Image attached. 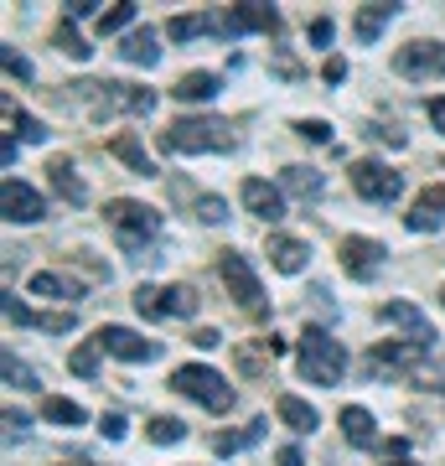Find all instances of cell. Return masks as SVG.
Returning a JSON list of instances; mask_svg holds the SVG:
<instances>
[{
    "mask_svg": "<svg viewBox=\"0 0 445 466\" xmlns=\"http://www.w3.org/2000/svg\"><path fill=\"white\" fill-rule=\"evenodd\" d=\"M352 192L368 202H394L399 192H404V177H399L394 167H383V161H352Z\"/></svg>",
    "mask_w": 445,
    "mask_h": 466,
    "instance_id": "obj_6",
    "label": "cell"
},
{
    "mask_svg": "<svg viewBox=\"0 0 445 466\" xmlns=\"http://www.w3.org/2000/svg\"><path fill=\"white\" fill-rule=\"evenodd\" d=\"M5 321H11V327H36V317L21 306L16 296H5Z\"/></svg>",
    "mask_w": 445,
    "mask_h": 466,
    "instance_id": "obj_42",
    "label": "cell"
},
{
    "mask_svg": "<svg viewBox=\"0 0 445 466\" xmlns=\"http://www.w3.org/2000/svg\"><path fill=\"white\" fill-rule=\"evenodd\" d=\"M228 36H244V32H280V11L275 5H259V0H244V5H233L228 16H223Z\"/></svg>",
    "mask_w": 445,
    "mask_h": 466,
    "instance_id": "obj_12",
    "label": "cell"
},
{
    "mask_svg": "<svg viewBox=\"0 0 445 466\" xmlns=\"http://www.w3.org/2000/svg\"><path fill=\"white\" fill-rule=\"evenodd\" d=\"M321 78H327V84H342V78H347V63H342V57H327Z\"/></svg>",
    "mask_w": 445,
    "mask_h": 466,
    "instance_id": "obj_49",
    "label": "cell"
},
{
    "mask_svg": "<svg viewBox=\"0 0 445 466\" xmlns=\"http://www.w3.org/2000/svg\"><path fill=\"white\" fill-rule=\"evenodd\" d=\"M383 321H389V327H404V332H410V342H435V327H430V317L425 311H420V306H410V300H389V306H383Z\"/></svg>",
    "mask_w": 445,
    "mask_h": 466,
    "instance_id": "obj_15",
    "label": "cell"
},
{
    "mask_svg": "<svg viewBox=\"0 0 445 466\" xmlns=\"http://www.w3.org/2000/svg\"><path fill=\"white\" fill-rule=\"evenodd\" d=\"M394 67L404 78H445V42H410L394 52Z\"/></svg>",
    "mask_w": 445,
    "mask_h": 466,
    "instance_id": "obj_9",
    "label": "cell"
},
{
    "mask_svg": "<svg viewBox=\"0 0 445 466\" xmlns=\"http://www.w3.org/2000/svg\"><path fill=\"white\" fill-rule=\"evenodd\" d=\"M99 348L109 358H119V363H156L161 358V348L146 342L140 332H130V327H99Z\"/></svg>",
    "mask_w": 445,
    "mask_h": 466,
    "instance_id": "obj_11",
    "label": "cell"
},
{
    "mask_svg": "<svg viewBox=\"0 0 445 466\" xmlns=\"http://www.w3.org/2000/svg\"><path fill=\"white\" fill-rule=\"evenodd\" d=\"M146 435L156 441V446H177V441H187V420H171V415H156L146 425Z\"/></svg>",
    "mask_w": 445,
    "mask_h": 466,
    "instance_id": "obj_30",
    "label": "cell"
},
{
    "mask_svg": "<svg viewBox=\"0 0 445 466\" xmlns=\"http://www.w3.org/2000/svg\"><path fill=\"white\" fill-rule=\"evenodd\" d=\"M135 311H140V317H166V290L161 285H140V290H135Z\"/></svg>",
    "mask_w": 445,
    "mask_h": 466,
    "instance_id": "obj_32",
    "label": "cell"
},
{
    "mask_svg": "<svg viewBox=\"0 0 445 466\" xmlns=\"http://www.w3.org/2000/svg\"><path fill=\"white\" fill-rule=\"evenodd\" d=\"M197 317V290L192 285H166V321Z\"/></svg>",
    "mask_w": 445,
    "mask_h": 466,
    "instance_id": "obj_27",
    "label": "cell"
},
{
    "mask_svg": "<svg viewBox=\"0 0 445 466\" xmlns=\"http://www.w3.org/2000/svg\"><path fill=\"white\" fill-rule=\"evenodd\" d=\"M99 431L109 435V441H125V435H130V425H125V415H104Z\"/></svg>",
    "mask_w": 445,
    "mask_h": 466,
    "instance_id": "obj_45",
    "label": "cell"
},
{
    "mask_svg": "<svg viewBox=\"0 0 445 466\" xmlns=\"http://www.w3.org/2000/svg\"><path fill=\"white\" fill-rule=\"evenodd\" d=\"M420 202H425L430 213H440V218H445V182H430L425 192H420Z\"/></svg>",
    "mask_w": 445,
    "mask_h": 466,
    "instance_id": "obj_44",
    "label": "cell"
},
{
    "mask_svg": "<svg viewBox=\"0 0 445 466\" xmlns=\"http://www.w3.org/2000/svg\"><path fill=\"white\" fill-rule=\"evenodd\" d=\"M233 146H238L233 130L213 115H187L161 130V150H171V156H223Z\"/></svg>",
    "mask_w": 445,
    "mask_h": 466,
    "instance_id": "obj_1",
    "label": "cell"
},
{
    "mask_svg": "<svg viewBox=\"0 0 445 466\" xmlns=\"http://www.w3.org/2000/svg\"><path fill=\"white\" fill-rule=\"evenodd\" d=\"M342 435L352 441V446H373V441H379V431H373V415H368L363 404H347V410H342Z\"/></svg>",
    "mask_w": 445,
    "mask_h": 466,
    "instance_id": "obj_23",
    "label": "cell"
},
{
    "mask_svg": "<svg viewBox=\"0 0 445 466\" xmlns=\"http://www.w3.org/2000/svg\"><path fill=\"white\" fill-rule=\"evenodd\" d=\"M16 130H21V140H32V146H47V125L36 115H16Z\"/></svg>",
    "mask_w": 445,
    "mask_h": 466,
    "instance_id": "obj_37",
    "label": "cell"
},
{
    "mask_svg": "<svg viewBox=\"0 0 445 466\" xmlns=\"http://www.w3.org/2000/svg\"><path fill=\"white\" fill-rule=\"evenodd\" d=\"M217 275H223V285H228V296L238 300L244 311L259 317V311H264V285H259V275H254V265H248L244 254L228 249L223 259H217Z\"/></svg>",
    "mask_w": 445,
    "mask_h": 466,
    "instance_id": "obj_5",
    "label": "cell"
},
{
    "mask_svg": "<svg viewBox=\"0 0 445 466\" xmlns=\"http://www.w3.org/2000/svg\"><path fill=\"white\" fill-rule=\"evenodd\" d=\"M217 88H223V78L207 73V67H197V73H182V78L171 84V99L177 104H207V99H217Z\"/></svg>",
    "mask_w": 445,
    "mask_h": 466,
    "instance_id": "obj_17",
    "label": "cell"
},
{
    "mask_svg": "<svg viewBox=\"0 0 445 466\" xmlns=\"http://www.w3.org/2000/svg\"><path fill=\"white\" fill-rule=\"evenodd\" d=\"M104 218H109V228L119 233V244L130 249V259H161V254L150 249L156 244V233H161V213L156 208H146V202H135V198H115L109 208H104Z\"/></svg>",
    "mask_w": 445,
    "mask_h": 466,
    "instance_id": "obj_2",
    "label": "cell"
},
{
    "mask_svg": "<svg viewBox=\"0 0 445 466\" xmlns=\"http://www.w3.org/2000/svg\"><path fill=\"white\" fill-rule=\"evenodd\" d=\"M109 150H115V156L135 171V177H156V161L146 156V146H140L135 135H115V146H109Z\"/></svg>",
    "mask_w": 445,
    "mask_h": 466,
    "instance_id": "obj_24",
    "label": "cell"
},
{
    "mask_svg": "<svg viewBox=\"0 0 445 466\" xmlns=\"http://www.w3.org/2000/svg\"><path fill=\"white\" fill-rule=\"evenodd\" d=\"M383 265H389V249H383L379 238H363V233L342 238V269L352 280H379Z\"/></svg>",
    "mask_w": 445,
    "mask_h": 466,
    "instance_id": "obj_7",
    "label": "cell"
},
{
    "mask_svg": "<svg viewBox=\"0 0 445 466\" xmlns=\"http://www.w3.org/2000/svg\"><path fill=\"white\" fill-rule=\"evenodd\" d=\"M0 420H5V446H16L21 435L32 431V415H21V410H5Z\"/></svg>",
    "mask_w": 445,
    "mask_h": 466,
    "instance_id": "obj_36",
    "label": "cell"
},
{
    "mask_svg": "<svg viewBox=\"0 0 445 466\" xmlns=\"http://www.w3.org/2000/svg\"><path fill=\"white\" fill-rule=\"evenodd\" d=\"M42 415H47L57 431H78L83 420H88V415H83V404L63 400V394H47V400H42Z\"/></svg>",
    "mask_w": 445,
    "mask_h": 466,
    "instance_id": "obj_25",
    "label": "cell"
},
{
    "mask_svg": "<svg viewBox=\"0 0 445 466\" xmlns=\"http://www.w3.org/2000/svg\"><path fill=\"white\" fill-rule=\"evenodd\" d=\"M425 363V342H379L368 352V379H389V373H410Z\"/></svg>",
    "mask_w": 445,
    "mask_h": 466,
    "instance_id": "obj_10",
    "label": "cell"
},
{
    "mask_svg": "<svg viewBox=\"0 0 445 466\" xmlns=\"http://www.w3.org/2000/svg\"><path fill=\"white\" fill-rule=\"evenodd\" d=\"M57 47H63L73 63H88V52H94V47H83V36L73 32V21H63V26H57Z\"/></svg>",
    "mask_w": 445,
    "mask_h": 466,
    "instance_id": "obj_34",
    "label": "cell"
},
{
    "mask_svg": "<svg viewBox=\"0 0 445 466\" xmlns=\"http://www.w3.org/2000/svg\"><path fill=\"white\" fill-rule=\"evenodd\" d=\"M296 135H300V140H316V146H327V140H331V125H327V119H300Z\"/></svg>",
    "mask_w": 445,
    "mask_h": 466,
    "instance_id": "obj_40",
    "label": "cell"
},
{
    "mask_svg": "<svg viewBox=\"0 0 445 466\" xmlns=\"http://www.w3.org/2000/svg\"><path fill=\"white\" fill-rule=\"evenodd\" d=\"M171 389L177 394H187V400H197V404H207V410H233V383L217 373V368H207V363H182L177 373H171Z\"/></svg>",
    "mask_w": 445,
    "mask_h": 466,
    "instance_id": "obj_4",
    "label": "cell"
},
{
    "mask_svg": "<svg viewBox=\"0 0 445 466\" xmlns=\"http://www.w3.org/2000/svg\"><path fill=\"white\" fill-rule=\"evenodd\" d=\"M197 218L202 223H223V218H228V202L207 192V198H197Z\"/></svg>",
    "mask_w": 445,
    "mask_h": 466,
    "instance_id": "obj_39",
    "label": "cell"
},
{
    "mask_svg": "<svg viewBox=\"0 0 445 466\" xmlns=\"http://www.w3.org/2000/svg\"><path fill=\"white\" fill-rule=\"evenodd\" d=\"M32 296H47V300H73V296H78V285L67 280V275H57V269H36V275H32Z\"/></svg>",
    "mask_w": 445,
    "mask_h": 466,
    "instance_id": "obj_26",
    "label": "cell"
},
{
    "mask_svg": "<svg viewBox=\"0 0 445 466\" xmlns=\"http://www.w3.org/2000/svg\"><path fill=\"white\" fill-rule=\"evenodd\" d=\"M0 213H5V223H42V218H47V202H42L36 187L5 177V182H0Z\"/></svg>",
    "mask_w": 445,
    "mask_h": 466,
    "instance_id": "obj_8",
    "label": "cell"
},
{
    "mask_svg": "<svg viewBox=\"0 0 445 466\" xmlns=\"http://www.w3.org/2000/svg\"><path fill=\"white\" fill-rule=\"evenodd\" d=\"M99 32H104V36H119V32L130 36V32H135V0H119V5H109V11L99 16Z\"/></svg>",
    "mask_w": 445,
    "mask_h": 466,
    "instance_id": "obj_29",
    "label": "cell"
},
{
    "mask_svg": "<svg viewBox=\"0 0 445 466\" xmlns=\"http://www.w3.org/2000/svg\"><path fill=\"white\" fill-rule=\"evenodd\" d=\"M394 16H399V5H389V0H379V5H363V11H358V21H352V36H358L363 47H373V42L383 36V26H389Z\"/></svg>",
    "mask_w": 445,
    "mask_h": 466,
    "instance_id": "obj_18",
    "label": "cell"
},
{
    "mask_svg": "<svg viewBox=\"0 0 445 466\" xmlns=\"http://www.w3.org/2000/svg\"><path fill=\"white\" fill-rule=\"evenodd\" d=\"M440 389H445V383H440Z\"/></svg>",
    "mask_w": 445,
    "mask_h": 466,
    "instance_id": "obj_54",
    "label": "cell"
},
{
    "mask_svg": "<svg viewBox=\"0 0 445 466\" xmlns=\"http://www.w3.org/2000/svg\"><path fill=\"white\" fill-rule=\"evenodd\" d=\"M94 16V0H67V21H83Z\"/></svg>",
    "mask_w": 445,
    "mask_h": 466,
    "instance_id": "obj_50",
    "label": "cell"
},
{
    "mask_svg": "<svg viewBox=\"0 0 445 466\" xmlns=\"http://www.w3.org/2000/svg\"><path fill=\"white\" fill-rule=\"evenodd\" d=\"M404 223H410L414 233H435V228H440V213H430L425 202H414L410 213H404Z\"/></svg>",
    "mask_w": 445,
    "mask_h": 466,
    "instance_id": "obj_35",
    "label": "cell"
},
{
    "mask_svg": "<svg viewBox=\"0 0 445 466\" xmlns=\"http://www.w3.org/2000/svg\"><path fill=\"white\" fill-rule=\"evenodd\" d=\"M275 466H306V456H300V446H280L275 451Z\"/></svg>",
    "mask_w": 445,
    "mask_h": 466,
    "instance_id": "obj_48",
    "label": "cell"
},
{
    "mask_svg": "<svg viewBox=\"0 0 445 466\" xmlns=\"http://www.w3.org/2000/svg\"><path fill=\"white\" fill-rule=\"evenodd\" d=\"M238 198H244V208L259 218V223H280L285 218V192L280 187H269L264 177H248V182L238 187Z\"/></svg>",
    "mask_w": 445,
    "mask_h": 466,
    "instance_id": "obj_13",
    "label": "cell"
},
{
    "mask_svg": "<svg viewBox=\"0 0 445 466\" xmlns=\"http://www.w3.org/2000/svg\"><path fill=\"white\" fill-rule=\"evenodd\" d=\"M192 342H197L202 352H213L217 342H223V332H213V327H197V332H192Z\"/></svg>",
    "mask_w": 445,
    "mask_h": 466,
    "instance_id": "obj_47",
    "label": "cell"
},
{
    "mask_svg": "<svg viewBox=\"0 0 445 466\" xmlns=\"http://www.w3.org/2000/svg\"><path fill=\"white\" fill-rule=\"evenodd\" d=\"M425 115H430V125H435V130L445 135V99H430V109H425Z\"/></svg>",
    "mask_w": 445,
    "mask_h": 466,
    "instance_id": "obj_51",
    "label": "cell"
},
{
    "mask_svg": "<svg viewBox=\"0 0 445 466\" xmlns=\"http://www.w3.org/2000/svg\"><path fill=\"white\" fill-rule=\"evenodd\" d=\"M368 135H373L379 146H394V150H404V146H410V140H404V130H399V125H368Z\"/></svg>",
    "mask_w": 445,
    "mask_h": 466,
    "instance_id": "obj_41",
    "label": "cell"
},
{
    "mask_svg": "<svg viewBox=\"0 0 445 466\" xmlns=\"http://www.w3.org/2000/svg\"><path fill=\"white\" fill-rule=\"evenodd\" d=\"M264 431H269V420H254L248 431H233V435H213V451H217V456H233V451L254 446V441H259Z\"/></svg>",
    "mask_w": 445,
    "mask_h": 466,
    "instance_id": "obj_28",
    "label": "cell"
},
{
    "mask_svg": "<svg viewBox=\"0 0 445 466\" xmlns=\"http://www.w3.org/2000/svg\"><path fill=\"white\" fill-rule=\"evenodd\" d=\"M42 332H73V311H47V317H36Z\"/></svg>",
    "mask_w": 445,
    "mask_h": 466,
    "instance_id": "obj_43",
    "label": "cell"
},
{
    "mask_svg": "<svg viewBox=\"0 0 445 466\" xmlns=\"http://www.w3.org/2000/svg\"><path fill=\"white\" fill-rule=\"evenodd\" d=\"M99 337H88V342H83L78 352H73V358H67V368H73V373H78V379H99Z\"/></svg>",
    "mask_w": 445,
    "mask_h": 466,
    "instance_id": "obj_31",
    "label": "cell"
},
{
    "mask_svg": "<svg viewBox=\"0 0 445 466\" xmlns=\"http://www.w3.org/2000/svg\"><path fill=\"white\" fill-rule=\"evenodd\" d=\"M296 363H300V373L311 383H321V389H337V383L347 379V348L331 332H321V327H306V332H300Z\"/></svg>",
    "mask_w": 445,
    "mask_h": 466,
    "instance_id": "obj_3",
    "label": "cell"
},
{
    "mask_svg": "<svg viewBox=\"0 0 445 466\" xmlns=\"http://www.w3.org/2000/svg\"><path fill=\"white\" fill-rule=\"evenodd\" d=\"M280 192H290V198H300V202H316L321 192H327V182H321V171H311V167H285L280 171Z\"/></svg>",
    "mask_w": 445,
    "mask_h": 466,
    "instance_id": "obj_20",
    "label": "cell"
},
{
    "mask_svg": "<svg viewBox=\"0 0 445 466\" xmlns=\"http://www.w3.org/2000/svg\"><path fill=\"white\" fill-rule=\"evenodd\" d=\"M0 63H5V73H11V78H21V84L32 78V63H26L16 47H0Z\"/></svg>",
    "mask_w": 445,
    "mask_h": 466,
    "instance_id": "obj_38",
    "label": "cell"
},
{
    "mask_svg": "<svg viewBox=\"0 0 445 466\" xmlns=\"http://www.w3.org/2000/svg\"><path fill=\"white\" fill-rule=\"evenodd\" d=\"M264 254H269V265L280 269V275H300V269L311 265V244H300V238H290V233H269Z\"/></svg>",
    "mask_w": 445,
    "mask_h": 466,
    "instance_id": "obj_14",
    "label": "cell"
},
{
    "mask_svg": "<svg viewBox=\"0 0 445 466\" xmlns=\"http://www.w3.org/2000/svg\"><path fill=\"white\" fill-rule=\"evenodd\" d=\"M166 36L171 42H197V36H228V26L213 11H197V16H171L166 21Z\"/></svg>",
    "mask_w": 445,
    "mask_h": 466,
    "instance_id": "obj_16",
    "label": "cell"
},
{
    "mask_svg": "<svg viewBox=\"0 0 445 466\" xmlns=\"http://www.w3.org/2000/svg\"><path fill=\"white\" fill-rule=\"evenodd\" d=\"M0 368H5V383H11V389H36V373L21 363L16 352H5V358H0Z\"/></svg>",
    "mask_w": 445,
    "mask_h": 466,
    "instance_id": "obj_33",
    "label": "cell"
},
{
    "mask_svg": "<svg viewBox=\"0 0 445 466\" xmlns=\"http://www.w3.org/2000/svg\"><path fill=\"white\" fill-rule=\"evenodd\" d=\"M440 306H445V296H440Z\"/></svg>",
    "mask_w": 445,
    "mask_h": 466,
    "instance_id": "obj_53",
    "label": "cell"
},
{
    "mask_svg": "<svg viewBox=\"0 0 445 466\" xmlns=\"http://www.w3.org/2000/svg\"><path fill=\"white\" fill-rule=\"evenodd\" d=\"M119 57H125V63H135V67H156V63H161L156 32H150V26H135V32L119 42Z\"/></svg>",
    "mask_w": 445,
    "mask_h": 466,
    "instance_id": "obj_19",
    "label": "cell"
},
{
    "mask_svg": "<svg viewBox=\"0 0 445 466\" xmlns=\"http://www.w3.org/2000/svg\"><path fill=\"white\" fill-rule=\"evenodd\" d=\"M47 182H52V192L57 198H67V202H88V187H83V177L73 171V161H47Z\"/></svg>",
    "mask_w": 445,
    "mask_h": 466,
    "instance_id": "obj_21",
    "label": "cell"
},
{
    "mask_svg": "<svg viewBox=\"0 0 445 466\" xmlns=\"http://www.w3.org/2000/svg\"><path fill=\"white\" fill-rule=\"evenodd\" d=\"M383 466H414V461H404V456H389V461H383Z\"/></svg>",
    "mask_w": 445,
    "mask_h": 466,
    "instance_id": "obj_52",
    "label": "cell"
},
{
    "mask_svg": "<svg viewBox=\"0 0 445 466\" xmlns=\"http://www.w3.org/2000/svg\"><path fill=\"white\" fill-rule=\"evenodd\" d=\"M275 415H280V420H285V425H290L296 435H311L316 425H321V415H316V410H311L306 400H296V394H280V404H275Z\"/></svg>",
    "mask_w": 445,
    "mask_h": 466,
    "instance_id": "obj_22",
    "label": "cell"
},
{
    "mask_svg": "<svg viewBox=\"0 0 445 466\" xmlns=\"http://www.w3.org/2000/svg\"><path fill=\"white\" fill-rule=\"evenodd\" d=\"M331 32H337V26H331L327 16H321V21H311V47H327V42H331Z\"/></svg>",
    "mask_w": 445,
    "mask_h": 466,
    "instance_id": "obj_46",
    "label": "cell"
}]
</instances>
